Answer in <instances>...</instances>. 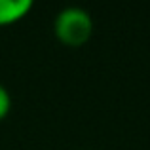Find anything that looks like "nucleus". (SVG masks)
<instances>
[{
	"label": "nucleus",
	"mask_w": 150,
	"mask_h": 150,
	"mask_svg": "<svg viewBox=\"0 0 150 150\" xmlns=\"http://www.w3.org/2000/svg\"><path fill=\"white\" fill-rule=\"evenodd\" d=\"M53 33L65 46L78 48L93 34L91 13L82 6H65L53 19Z\"/></svg>",
	"instance_id": "f257e3e1"
},
{
	"label": "nucleus",
	"mask_w": 150,
	"mask_h": 150,
	"mask_svg": "<svg viewBox=\"0 0 150 150\" xmlns=\"http://www.w3.org/2000/svg\"><path fill=\"white\" fill-rule=\"evenodd\" d=\"M30 8V0H0V25H10L23 19Z\"/></svg>",
	"instance_id": "f03ea898"
},
{
	"label": "nucleus",
	"mask_w": 150,
	"mask_h": 150,
	"mask_svg": "<svg viewBox=\"0 0 150 150\" xmlns=\"http://www.w3.org/2000/svg\"><path fill=\"white\" fill-rule=\"evenodd\" d=\"M10 110H11V95L6 89V86L0 84V120H4L10 114Z\"/></svg>",
	"instance_id": "7ed1b4c3"
}]
</instances>
